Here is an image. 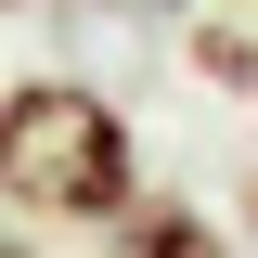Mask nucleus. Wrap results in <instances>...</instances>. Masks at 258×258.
<instances>
[{
	"instance_id": "1",
	"label": "nucleus",
	"mask_w": 258,
	"mask_h": 258,
	"mask_svg": "<svg viewBox=\"0 0 258 258\" xmlns=\"http://www.w3.org/2000/svg\"><path fill=\"white\" fill-rule=\"evenodd\" d=\"M0 194L39 232H116L142 207V129L103 78H0Z\"/></svg>"
},
{
	"instance_id": "2",
	"label": "nucleus",
	"mask_w": 258,
	"mask_h": 258,
	"mask_svg": "<svg viewBox=\"0 0 258 258\" xmlns=\"http://www.w3.org/2000/svg\"><path fill=\"white\" fill-rule=\"evenodd\" d=\"M103 245H116V258H245V232H232L220 207H194V194H142Z\"/></svg>"
},
{
	"instance_id": "3",
	"label": "nucleus",
	"mask_w": 258,
	"mask_h": 258,
	"mask_svg": "<svg viewBox=\"0 0 258 258\" xmlns=\"http://www.w3.org/2000/svg\"><path fill=\"white\" fill-rule=\"evenodd\" d=\"M181 64H194V91L258 103V13H245V0H207V13H181Z\"/></svg>"
},
{
	"instance_id": "4",
	"label": "nucleus",
	"mask_w": 258,
	"mask_h": 258,
	"mask_svg": "<svg viewBox=\"0 0 258 258\" xmlns=\"http://www.w3.org/2000/svg\"><path fill=\"white\" fill-rule=\"evenodd\" d=\"M232 232H258V168H245V194H232Z\"/></svg>"
},
{
	"instance_id": "5",
	"label": "nucleus",
	"mask_w": 258,
	"mask_h": 258,
	"mask_svg": "<svg viewBox=\"0 0 258 258\" xmlns=\"http://www.w3.org/2000/svg\"><path fill=\"white\" fill-rule=\"evenodd\" d=\"M0 258H39V232H0Z\"/></svg>"
},
{
	"instance_id": "6",
	"label": "nucleus",
	"mask_w": 258,
	"mask_h": 258,
	"mask_svg": "<svg viewBox=\"0 0 258 258\" xmlns=\"http://www.w3.org/2000/svg\"><path fill=\"white\" fill-rule=\"evenodd\" d=\"M0 13H39V0H0Z\"/></svg>"
},
{
	"instance_id": "7",
	"label": "nucleus",
	"mask_w": 258,
	"mask_h": 258,
	"mask_svg": "<svg viewBox=\"0 0 258 258\" xmlns=\"http://www.w3.org/2000/svg\"><path fill=\"white\" fill-rule=\"evenodd\" d=\"M245 13H258V0H245Z\"/></svg>"
}]
</instances>
